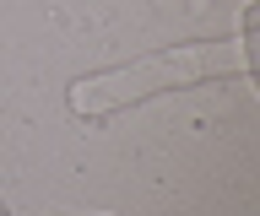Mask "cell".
<instances>
[{"mask_svg":"<svg viewBox=\"0 0 260 216\" xmlns=\"http://www.w3.org/2000/svg\"><path fill=\"white\" fill-rule=\"evenodd\" d=\"M249 38H255V11H244L239 38H195V44H174V49L141 54L130 65H109L92 70L71 87V114L87 119V124H103V119L125 114V108H141V103L162 98V92H190V87L206 81H249L255 65H249Z\"/></svg>","mask_w":260,"mask_h":216,"instance_id":"cell-1","label":"cell"}]
</instances>
